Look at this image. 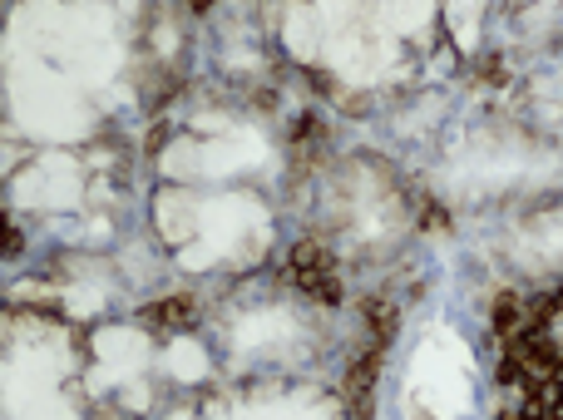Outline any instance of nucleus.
<instances>
[{
    "mask_svg": "<svg viewBox=\"0 0 563 420\" xmlns=\"http://www.w3.org/2000/svg\"><path fill=\"white\" fill-rule=\"evenodd\" d=\"M381 356H385V346L376 342L371 351H361L356 361H351L346 400H351V416H356V420H371L376 416V376H381Z\"/></svg>",
    "mask_w": 563,
    "mask_h": 420,
    "instance_id": "nucleus-1",
    "label": "nucleus"
},
{
    "mask_svg": "<svg viewBox=\"0 0 563 420\" xmlns=\"http://www.w3.org/2000/svg\"><path fill=\"white\" fill-rule=\"evenodd\" d=\"M193 317H198V302H193V297H163V302H153L149 312H144V322L163 326V332H183V326H193Z\"/></svg>",
    "mask_w": 563,
    "mask_h": 420,
    "instance_id": "nucleus-2",
    "label": "nucleus"
},
{
    "mask_svg": "<svg viewBox=\"0 0 563 420\" xmlns=\"http://www.w3.org/2000/svg\"><path fill=\"white\" fill-rule=\"evenodd\" d=\"M366 322H371L376 342H391L395 326H401V312H395V302H385V297H366Z\"/></svg>",
    "mask_w": 563,
    "mask_h": 420,
    "instance_id": "nucleus-3",
    "label": "nucleus"
},
{
    "mask_svg": "<svg viewBox=\"0 0 563 420\" xmlns=\"http://www.w3.org/2000/svg\"><path fill=\"white\" fill-rule=\"evenodd\" d=\"M292 272H297V277L331 272V252L321 248V243H297V248H292Z\"/></svg>",
    "mask_w": 563,
    "mask_h": 420,
    "instance_id": "nucleus-4",
    "label": "nucleus"
},
{
    "mask_svg": "<svg viewBox=\"0 0 563 420\" xmlns=\"http://www.w3.org/2000/svg\"><path fill=\"white\" fill-rule=\"evenodd\" d=\"M302 282V292L307 297H317V302H327V307H336L346 292H341V282H336V272H311V277H297Z\"/></svg>",
    "mask_w": 563,
    "mask_h": 420,
    "instance_id": "nucleus-5",
    "label": "nucleus"
},
{
    "mask_svg": "<svg viewBox=\"0 0 563 420\" xmlns=\"http://www.w3.org/2000/svg\"><path fill=\"white\" fill-rule=\"evenodd\" d=\"M519 317H524L519 297H514V292H500V297H494V332L514 336V332H519Z\"/></svg>",
    "mask_w": 563,
    "mask_h": 420,
    "instance_id": "nucleus-6",
    "label": "nucleus"
},
{
    "mask_svg": "<svg viewBox=\"0 0 563 420\" xmlns=\"http://www.w3.org/2000/svg\"><path fill=\"white\" fill-rule=\"evenodd\" d=\"M21 248H25L21 227H11V237H5V258H21Z\"/></svg>",
    "mask_w": 563,
    "mask_h": 420,
    "instance_id": "nucleus-7",
    "label": "nucleus"
},
{
    "mask_svg": "<svg viewBox=\"0 0 563 420\" xmlns=\"http://www.w3.org/2000/svg\"><path fill=\"white\" fill-rule=\"evenodd\" d=\"M311 85H317V89H321V95H327V99L336 95V85H331V75H321V70H311Z\"/></svg>",
    "mask_w": 563,
    "mask_h": 420,
    "instance_id": "nucleus-8",
    "label": "nucleus"
},
{
    "mask_svg": "<svg viewBox=\"0 0 563 420\" xmlns=\"http://www.w3.org/2000/svg\"><path fill=\"white\" fill-rule=\"evenodd\" d=\"M163 144H169V124H159V129H153V134H149V153H159V149H163Z\"/></svg>",
    "mask_w": 563,
    "mask_h": 420,
    "instance_id": "nucleus-9",
    "label": "nucleus"
},
{
    "mask_svg": "<svg viewBox=\"0 0 563 420\" xmlns=\"http://www.w3.org/2000/svg\"><path fill=\"white\" fill-rule=\"evenodd\" d=\"M188 5H193V11L203 15V11H208V5H213V0H188Z\"/></svg>",
    "mask_w": 563,
    "mask_h": 420,
    "instance_id": "nucleus-10",
    "label": "nucleus"
},
{
    "mask_svg": "<svg viewBox=\"0 0 563 420\" xmlns=\"http://www.w3.org/2000/svg\"><path fill=\"white\" fill-rule=\"evenodd\" d=\"M553 307H559V312H563V287H559V292H553Z\"/></svg>",
    "mask_w": 563,
    "mask_h": 420,
    "instance_id": "nucleus-11",
    "label": "nucleus"
}]
</instances>
